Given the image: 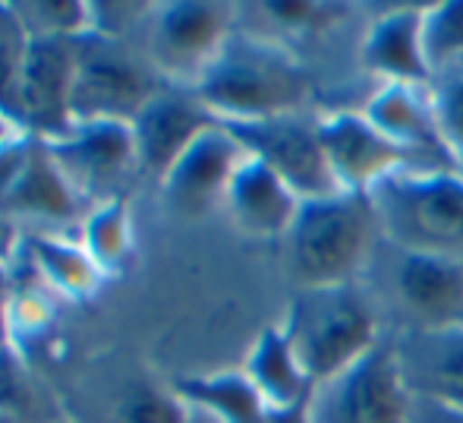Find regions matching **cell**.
<instances>
[{"mask_svg":"<svg viewBox=\"0 0 463 423\" xmlns=\"http://www.w3.org/2000/svg\"><path fill=\"white\" fill-rule=\"evenodd\" d=\"M195 99L218 123H259L306 114L312 80L284 44L233 32L218 61L195 82Z\"/></svg>","mask_w":463,"mask_h":423,"instance_id":"1","label":"cell"},{"mask_svg":"<svg viewBox=\"0 0 463 423\" xmlns=\"http://www.w3.org/2000/svg\"><path fill=\"white\" fill-rule=\"evenodd\" d=\"M378 234L401 253L463 259V174L401 171L369 193Z\"/></svg>","mask_w":463,"mask_h":423,"instance_id":"2","label":"cell"},{"mask_svg":"<svg viewBox=\"0 0 463 423\" xmlns=\"http://www.w3.org/2000/svg\"><path fill=\"white\" fill-rule=\"evenodd\" d=\"M280 332L312 386L344 373L382 341L375 310L356 284L306 288Z\"/></svg>","mask_w":463,"mask_h":423,"instance_id":"3","label":"cell"},{"mask_svg":"<svg viewBox=\"0 0 463 423\" xmlns=\"http://www.w3.org/2000/svg\"><path fill=\"white\" fill-rule=\"evenodd\" d=\"M378 234L369 197L335 193L299 206L290 234V269L306 288L354 284Z\"/></svg>","mask_w":463,"mask_h":423,"instance_id":"4","label":"cell"},{"mask_svg":"<svg viewBox=\"0 0 463 423\" xmlns=\"http://www.w3.org/2000/svg\"><path fill=\"white\" fill-rule=\"evenodd\" d=\"M410 395L394 341H378L344 373L316 382L306 401V423H407Z\"/></svg>","mask_w":463,"mask_h":423,"instance_id":"5","label":"cell"},{"mask_svg":"<svg viewBox=\"0 0 463 423\" xmlns=\"http://www.w3.org/2000/svg\"><path fill=\"white\" fill-rule=\"evenodd\" d=\"M221 127L231 130L233 139L246 149V155L275 171L303 203L341 193L325 159L318 120H309L306 114H290L259 123H221Z\"/></svg>","mask_w":463,"mask_h":423,"instance_id":"6","label":"cell"},{"mask_svg":"<svg viewBox=\"0 0 463 423\" xmlns=\"http://www.w3.org/2000/svg\"><path fill=\"white\" fill-rule=\"evenodd\" d=\"M152 99V76L127 51L101 38H89L73 48L70 114L95 123H117L127 117L136 120Z\"/></svg>","mask_w":463,"mask_h":423,"instance_id":"7","label":"cell"},{"mask_svg":"<svg viewBox=\"0 0 463 423\" xmlns=\"http://www.w3.org/2000/svg\"><path fill=\"white\" fill-rule=\"evenodd\" d=\"M318 136L341 193L369 197L388 174L407 168L403 152L366 117V111H335L318 117Z\"/></svg>","mask_w":463,"mask_h":423,"instance_id":"8","label":"cell"},{"mask_svg":"<svg viewBox=\"0 0 463 423\" xmlns=\"http://www.w3.org/2000/svg\"><path fill=\"white\" fill-rule=\"evenodd\" d=\"M231 10L218 4L167 6L155 23L152 54L165 73L199 82L231 42Z\"/></svg>","mask_w":463,"mask_h":423,"instance_id":"9","label":"cell"},{"mask_svg":"<svg viewBox=\"0 0 463 423\" xmlns=\"http://www.w3.org/2000/svg\"><path fill=\"white\" fill-rule=\"evenodd\" d=\"M413 171H460L435 123L429 86H382L363 108Z\"/></svg>","mask_w":463,"mask_h":423,"instance_id":"10","label":"cell"},{"mask_svg":"<svg viewBox=\"0 0 463 423\" xmlns=\"http://www.w3.org/2000/svg\"><path fill=\"white\" fill-rule=\"evenodd\" d=\"M391 278L397 301L413 319L410 329L463 322V259L397 250Z\"/></svg>","mask_w":463,"mask_h":423,"instance_id":"11","label":"cell"},{"mask_svg":"<svg viewBox=\"0 0 463 423\" xmlns=\"http://www.w3.org/2000/svg\"><path fill=\"white\" fill-rule=\"evenodd\" d=\"M394 351L410 395L463 411V322L407 329Z\"/></svg>","mask_w":463,"mask_h":423,"instance_id":"12","label":"cell"},{"mask_svg":"<svg viewBox=\"0 0 463 423\" xmlns=\"http://www.w3.org/2000/svg\"><path fill=\"white\" fill-rule=\"evenodd\" d=\"M243 159L246 149L233 139L231 130L221 123L205 130L165 178L171 206L184 215L208 212L218 199L227 197V187Z\"/></svg>","mask_w":463,"mask_h":423,"instance_id":"13","label":"cell"},{"mask_svg":"<svg viewBox=\"0 0 463 423\" xmlns=\"http://www.w3.org/2000/svg\"><path fill=\"white\" fill-rule=\"evenodd\" d=\"M70 82L73 44H67V38H32L16 89V120L63 133V127H70Z\"/></svg>","mask_w":463,"mask_h":423,"instance_id":"14","label":"cell"},{"mask_svg":"<svg viewBox=\"0 0 463 423\" xmlns=\"http://www.w3.org/2000/svg\"><path fill=\"white\" fill-rule=\"evenodd\" d=\"M212 127H218V120L199 99L155 95L152 105L136 117V159L152 174L167 178L171 168L186 155V149Z\"/></svg>","mask_w":463,"mask_h":423,"instance_id":"15","label":"cell"},{"mask_svg":"<svg viewBox=\"0 0 463 423\" xmlns=\"http://www.w3.org/2000/svg\"><path fill=\"white\" fill-rule=\"evenodd\" d=\"M360 61L384 86H429L432 70L422 51V6H397L378 16L363 38Z\"/></svg>","mask_w":463,"mask_h":423,"instance_id":"16","label":"cell"},{"mask_svg":"<svg viewBox=\"0 0 463 423\" xmlns=\"http://www.w3.org/2000/svg\"><path fill=\"white\" fill-rule=\"evenodd\" d=\"M224 203L243 231L256 234V237H280V234L287 237L303 199L262 161L246 155L227 187Z\"/></svg>","mask_w":463,"mask_h":423,"instance_id":"17","label":"cell"},{"mask_svg":"<svg viewBox=\"0 0 463 423\" xmlns=\"http://www.w3.org/2000/svg\"><path fill=\"white\" fill-rule=\"evenodd\" d=\"M57 161L82 187L98 193L114 190L136 159V142L117 123H89L76 139L57 146Z\"/></svg>","mask_w":463,"mask_h":423,"instance_id":"18","label":"cell"},{"mask_svg":"<svg viewBox=\"0 0 463 423\" xmlns=\"http://www.w3.org/2000/svg\"><path fill=\"white\" fill-rule=\"evenodd\" d=\"M246 380L271 411H303L312 392V380L303 373L280 329H269L256 344Z\"/></svg>","mask_w":463,"mask_h":423,"instance_id":"19","label":"cell"},{"mask_svg":"<svg viewBox=\"0 0 463 423\" xmlns=\"http://www.w3.org/2000/svg\"><path fill=\"white\" fill-rule=\"evenodd\" d=\"M429 99H432L441 139H445L454 165L463 174V61L445 70H435L429 80Z\"/></svg>","mask_w":463,"mask_h":423,"instance_id":"20","label":"cell"},{"mask_svg":"<svg viewBox=\"0 0 463 423\" xmlns=\"http://www.w3.org/2000/svg\"><path fill=\"white\" fill-rule=\"evenodd\" d=\"M422 51L432 73L463 61V4L422 6Z\"/></svg>","mask_w":463,"mask_h":423,"instance_id":"21","label":"cell"},{"mask_svg":"<svg viewBox=\"0 0 463 423\" xmlns=\"http://www.w3.org/2000/svg\"><path fill=\"white\" fill-rule=\"evenodd\" d=\"M29 32L13 6H0V114L16 120V89L29 54Z\"/></svg>","mask_w":463,"mask_h":423,"instance_id":"22","label":"cell"},{"mask_svg":"<svg viewBox=\"0 0 463 423\" xmlns=\"http://www.w3.org/2000/svg\"><path fill=\"white\" fill-rule=\"evenodd\" d=\"M278 23H284L290 32H328L337 25V19L347 13V6L331 4H275L265 6Z\"/></svg>","mask_w":463,"mask_h":423,"instance_id":"23","label":"cell"},{"mask_svg":"<svg viewBox=\"0 0 463 423\" xmlns=\"http://www.w3.org/2000/svg\"><path fill=\"white\" fill-rule=\"evenodd\" d=\"M407 423H463V411L439 405V401H429V399H416L413 395Z\"/></svg>","mask_w":463,"mask_h":423,"instance_id":"24","label":"cell"},{"mask_svg":"<svg viewBox=\"0 0 463 423\" xmlns=\"http://www.w3.org/2000/svg\"><path fill=\"white\" fill-rule=\"evenodd\" d=\"M0 423H10V420H6V418H0Z\"/></svg>","mask_w":463,"mask_h":423,"instance_id":"25","label":"cell"}]
</instances>
